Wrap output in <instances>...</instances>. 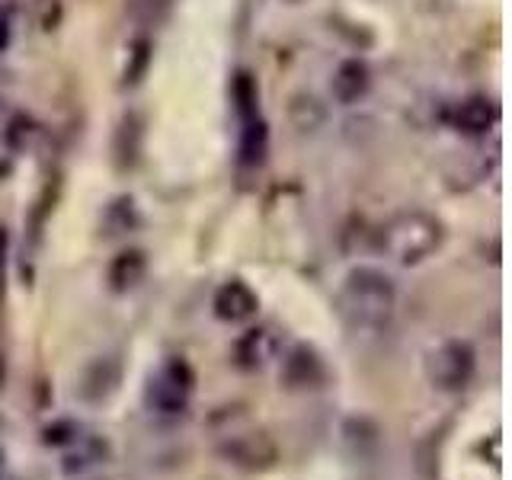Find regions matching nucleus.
Instances as JSON below:
<instances>
[{"label":"nucleus","mask_w":512,"mask_h":480,"mask_svg":"<svg viewBox=\"0 0 512 480\" xmlns=\"http://www.w3.org/2000/svg\"><path fill=\"white\" fill-rule=\"evenodd\" d=\"M336 308L346 327L359 333H378L391 324L397 311V285L388 272L375 266H356L336 292Z\"/></svg>","instance_id":"obj_1"},{"label":"nucleus","mask_w":512,"mask_h":480,"mask_svg":"<svg viewBox=\"0 0 512 480\" xmlns=\"http://www.w3.org/2000/svg\"><path fill=\"white\" fill-rule=\"evenodd\" d=\"M378 244L400 266H416L442 247V224L426 212H400L378 231Z\"/></svg>","instance_id":"obj_2"},{"label":"nucleus","mask_w":512,"mask_h":480,"mask_svg":"<svg viewBox=\"0 0 512 480\" xmlns=\"http://www.w3.org/2000/svg\"><path fill=\"white\" fill-rule=\"evenodd\" d=\"M192 391H196V372L180 356H170L157 365V372L144 384V407L160 416L186 413Z\"/></svg>","instance_id":"obj_3"},{"label":"nucleus","mask_w":512,"mask_h":480,"mask_svg":"<svg viewBox=\"0 0 512 480\" xmlns=\"http://www.w3.org/2000/svg\"><path fill=\"white\" fill-rule=\"evenodd\" d=\"M477 368V352L468 340H445L426 356V375L439 391H461L468 388Z\"/></svg>","instance_id":"obj_4"},{"label":"nucleus","mask_w":512,"mask_h":480,"mask_svg":"<svg viewBox=\"0 0 512 480\" xmlns=\"http://www.w3.org/2000/svg\"><path fill=\"white\" fill-rule=\"evenodd\" d=\"M218 452L224 461H231L234 468H244V471H266L279 461V448L263 429L234 432V436H228L218 445Z\"/></svg>","instance_id":"obj_5"},{"label":"nucleus","mask_w":512,"mask_h":480,"mask_svg":"<svg viewBox=\"0 0 512 480\" xmlns=\"http://www.w3.org/2000/svg\"><path fill=\"white\" fill-rule=\"evenodd\" d=\"M212 308H215V317L224 320V324H244V320H250L256 308H260V298H256V292L247 282L231 279L215 292Z\"/></svg>","instance_id":"obj_6"},{"label":"nucleus","mask_w":512,"mask_h":480,"mask_svg":"<svg viewBox=\"0 0 512 480\" xmlns=\"http://www.w3.org/2000/svg\"><path fill=\"white\" fill-rule=\"evenodd\" d=\"M279 352V333L272 327H250L240 340L234 343V362L247 372L266 368Z\"/></svg>","instance_id":"obj_7"},{"label":"nucleus","mask_w":512,"mask_h":480,"mask_svg":"<svg viewBox=\"0 0 512 480\" xmlns=\"http://www.w3.org/2000/svg\"><path fill=\"white\" fill-rule=\"evenodd\" d=\"M368 87H372V71H368V64L359 61V58L343 61L340 68H336L333 84H330L333 100H336V103H343V106L359 103L362 96L368 93Z\"/></svg>","instance_id":"obj_8"},{"label":"nucleus","mask_w":512,"mask_h":480,"mask_svg":"<svg viewBox=\"0 0 512 480\" xmlns=\"http://www.w3.org/2000/svg\"><path fill=\"white\" fill-rule=\"evenodd\" d=\"M282 375L288 381V388H314V384L324 381V362L311 349V346H295L285 356Z\"/></svg>","instance_id":"obj_9"},{"label":"nucleus","mask_w":512,"mask_h":480,"mask_svg":"<svg viewBox=\"0 0 512 480\" xmlns=\"http://www.w3.org/2000/svg\"><path fill=\"white\" fill-rule=\"evenodd\" d=\"M500 122V106L487 96H471L455 109V128L461 135H487Z\"/></svg>","instance_id":"obj_10"},{"label":"nucleus","mask_w":512,"mask_h":480,"mask_svg":"<svg viewBox=\"0 0 512 480\" xmlns=\"http://www.w3.org/2000/svg\"><path fill=\"white\" fill-rule=\"evenodd\" d=\"M144 272H148L144 250H122L109 266V288L112 292H132V288L141 285Z\"/></svg>","instance_id":"obj_11"},{"label":"nucleus","mask_w":512,"mask_h":480,"mask_svg":"<svg viewBox=\"0 0 512 480\" xmlns=\"http://www.w3.org/2000/svg\"><path fill=\"white\" fill-rule=\"evenodd\" d=\"M269 151V128L260 116L244 119V132H240V164L260 167Z\"/></svg>","instance_id":"obj_12"},{"label":"nucleus","mask_w":512,"mask_h":480,"mask_svg":"<svg viewBox=\"0 0 512 480\" xmlns=\"http://www.w3.org/2000/svg\"><path fill=\"white\" fill-rule=\"evenodd\" d=\"M103 455H106V442L80 436V439L71 445V452L64 455V464H61V468H64V474H80L84 468H90V464L103 461Z\"/></svg>","instance_id":"obj_13"},{"label":"nucleus","mask_w":512,"mask_h":480,"mask_svg":"<svg viewBox=\"0 0 512 480\" xmlns=\"http://www.w3.org/2000/svg\"><path fill=\"white\" fill-rule=\"evenodd\" d=\"M138 144H141V125L135 116H128L119 125V135H116V157H119V167H132L135 157H138Z\"/></svg>","instance_id":"obj_14"},{"label":"nucleus","mask_w":512,"mask_h":480,"mask_svg":"<svg viewBox=\"0 0 512 480\" xmlns=\"http://www.w3.org/2000/svg\"><path fill=\"white\" fill-rule=\"evenodd\" d=\"M173 0H128V16L141 26H157L167 20Z\"/></svg>","instance_id":"obj_15"},{"label":"nucleus","mask_w":512,"mask_h":480,"mask_svg":"<svg viewBox=\"0 0 512 480\" xmlns=\"http://www.w3.org/2000/svg\"><path fill=\"white\" fill-rule=\"evenodd\" d=\"M234 103H237V112L240 119H253L260 116V93H256V84L250 74H237L234 77Z\"/></svg>","instance_id":"obj_16"},{"label":"nucleus","mask_w":512,"mask_h":480,"mask_svg":"<svg viewBox=\"0 0 512 480\" xmlns=\"http://www.w3.org/2000/svg\"><path fill=\"white\" fill-rule=\"evenodd\" d=\"M148 61H151V42L148 39H138L128 52V68H125V87H135L138 80L148 71Z\"/></svg>","instance_id":"obj_17"},{"label":"nucleus","mask_w":512,"mask_h":480,"mask_svg":"<svg viewBox=\"0 0 512 480\" xmlns=\"http://www.w3.org/2000/svg\"><path fill=\"white\" fill-rule=\"evenodd\" d=\"M77 439H80V423H74V420H55L42 432V442L52 448H71Z\"/></svg>","instance_id":"obj_18"},{"label":"nucleus","mask_w":512,"mask_h":480,"mask_svg":"<svg viewBox=\"0 0 512 480\" xmlns=\"http://www.w3.org/2000/svg\"><path fill=\"white\" fill-rule=\"evenodd\" d=\"M32 16L42 29H55L61 23V0H36L32 4Z\"/></svg>","instance_id":"obj_19"},{"label":"nucleus","mask_w":512,"mask_h":480,"mask_svg":"<svg viewBox=\"0 0 512 480\" xmlns=\"http://www.w3.org/2000/svg\"><path fill=\"white\" fill-rule=\"evenodd\" d=\"M10 45V16L7 10H0V52H7Z\"/></svg>","instance_id":"obj_20"},{"label":"nucleus","mask_w":512,"mask_h":480,"mask_svg":"<svg viewBox=\"0 0 512 480\" xmlns=\"http://www.w3.org/2000/svg\"><path fill=\"white\" fill-rule=\"evenodd\" d=\"M4 253H7V234L0 231V269H4Z\"/></svg>","instance_id":"obj_21"},{"label":"nucleus","mask_w":512,"mask_h":480,"mask_svg":"<svg viewBox=\"0 0 512 480\" xmlns=\"http://www.w3.org/2000/svg\"><path fill=\"white\" fill-rule=\"evenodd\" d=\"M0 471H4V452H0Z\"/></svg>","instance_id":"obj_22"},{"label":"nucleus","mask_w":512,"mask_h":480,"mask_svg":"<svg viewBox=\"0 0 512 480\" xmlns=\"http://www.w3.org/2000/svg\"><path fill=\"white\" fill-rule=\"evenodd\" d=\"M0 381H4V365H0Z\"/></svg>","instance_id":"obj_23"}]
</instances>
